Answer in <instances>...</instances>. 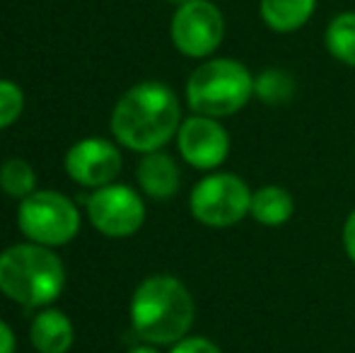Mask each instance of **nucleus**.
<instances>
[{
	"instance_id": "obj_11",
	"label": "nucleus",
	"mask_w": 355,
	"mask_h": 353,
	"mask_svg": "<svg viewBox=\"0 0 355 353\" xmlns=\"http://www.w3.org/2000/svg\"><path fill=\"white\" fill-rule=\"evenodd\" d=\"M179 167L164 153H145V157L138 165V182H141L143 191L150 198L157 201H167L179 191Z\"/></svg>"
},
{
	"instance_id": "obj_2",
	"label": "nucleus",
	"mask_w": 355,
	"mask_h": 353,
	"mask_svg": "<svg viewBox=\"0 0 355 353\" xmlns=\"http://www.w3.org/2000/svg\"><path fill=\"white\" fill-rule=\"evenodd\" d=\"M193 298L174 276H150L136 288L131 300V322L148 344H177L193 325Z\"/></svg>"
},
{
	"instance_id": "obj_5",
	"label": "nucleus",
	"mask_w": 355,
	"mask_h": 353,
	"mask_svg": "<svg viewBox=\"0 0 355 353\" xmlns=\"http://www.w3.org/2000/svg\"><path fill=\"white\" fill-rule=\"evenodd\" d=\"M17 225L34 245L58 247L78 235L80 213L63 193L34 191L19 203Z\"/></svg>"
},
{
	"instance_id": "obj_3",
	"label": "nucleus",
	"mask_w": 355,
	"mask_h": 353,
	"mask_svg": "<svg viewBox=\"0 0 355 353\" xmlns=\"http://www.w3.org/2000/svg\"><path fill=\"white\" fill-rule=\"evenodd\" d=\"M66 286L63 261L42 245H15L0 255V293L24 307H44Z\"/></svg>"
},
{
	"instance_id": "obj_16",
	"label": "nucleus",
	"mask_w": 355,
	"mask_h": 353,
	"mask_svg": "<svg viewBox=\"0 0 355 353\" xmlns=\"http://www.w3.org/2000/svg\"><path fill=\"white\" fill-rule=\"evenodd\" d=\"M254 94L263 104H285L295 94V78L283 68H268L254 78Z\"/></svg>"
},
{
	"instance_id": "obj_13",
	"label": "nucleus",
	"mask_w": 355,
	"mask_h": 353,
	"mask_svg": "<svg viewBox=\"0 0 355 353\" xmlns=\"http://www.w3.org/2000/svg\"><path fill=\"white\" fill-rule=\"evenodd\" d=\"M317 10V0H261V19L273 32H295L304 27Z\"/></svg>"
},
{
	"instance_id": "obj_4",
	"label": "nucleus",
	"mask_w": 355,
	"mask_h": 353,
	"mask_svg": "<svg viewBox=\"0 0 355 353\" xmlns=\"http://www.w3.org/2000/svg\"><path fill=\"white\" fill-rule=\"evenodd\" d=\"M254 94V76L234 58H213L191 73L187 83L189 107L201 117H230Z\"/></svg>"
},
{
	"instance_id": "obj_18",
	"label": "nucleus",
	"mask_w": 355,
	"mask_h": 353,
	"mask_svg": "<svg viewBox=\"0 0 355 353\" xmlns=\"http://www.w3.org/2000/svg\"><path fill=\"white\" fill-rule=\"evenodd\" d=\"M24 107V94L15 83L0 80V128H8L15 123L22 114Z\"/></svg>"
},
{
	"instance_id": "obj_23",
	"label": "nucleus",
	"mask_w": 355,
	"mask_h": 353,
	"mask_svg": "<svg viewBox=\"0 0 355 353\" xmlns=\"http://www.w3.org/2000/svg\"><path fill=\"white\" fill-rule=\"evenodd\" d=\"M164 3H172V5H184L187 0H164Z\"/></svg>"
},
{
	"instance_id": "obj_8",
	"label": "nucleus",
	"mask_w": 355,
	"mask_h": 353,
	"mask_svg": "<svg viewBox=\"0 0 355 353\" xmlns=\"http://www.w3.org/2000/svg\"><path fill=\"white\" fill-rule=\"evenodd\" d=\"M92 225L107 237H131L145 221L143 198L123 184H107L97 189L87 203Z\"/></svg>"
},
{
	"instance_id": "obj_17",
	"label": "nucleus",
	"mask_w": 355,
	"mask_h": 353,
	"mask_svg": "<svg viewBox=\"0 0 355 353\" xmlns=\"http://www.w3.org/2000/svg\"><path fill=\"white\" fill-rule=\"evenodd\" d=\"M34 184H37V175H34L32 165L22 157H10L0 167V187L8 196L12 198H27L34 193Z\"/></svg>"
},
{
	"instance_id": "obj_9",
	"label": "nucleus",
	"mask_w": 355,
	"mask_h": 353,
	"mask_svg": "<svg viewBox=\"0 0 355 353\" xmlns=\"http://www.w3.org/2000/svg\"><path fill=\"white\" fill-rule=\"evenodd\" d=\"M179 153L182 157L196 170H213L223 165L230 153V136L211 117H196L187 119L179 126Z\"/></svg>"
},
{
	"instance_id": "obj_19",
	"label": "nucleus",
	"mask_w": 355,
	"mask_h": 353,
	"mask_svg": "<svg viewBox=\"0 0 355 353\" xmlns=\"http://www.w3.org/2000/svg\"><path fill=\"white\" fill-rule=\"evenodd\" d=\"M169 353H223L213 341L203 339V336H184L182 341L174 344V349Z\"/></svg>"
},
{
	"instance_id": "obj_10",
	"label": "nucleus",
	"mask_w": 355,
	"mask_h": 353,
	"mask_svg": "<svg viewBox=\"0 0 355 353\" xmlns=\"http://www.w3.org/2000/svg\"><path fill=\"white\" fill-rule=\"evenodd\" d=\"M66 172L83 187H107L121 172V153L102 138H85L66 155Z\"/></svg>"
},
{
	"instance_id": "obj_1",
	"label": "nucleus",
	"mask_w": 355,
	"mask_h": 353,
	"mask_svg": "<svg viewBox=\"0 0 355 353\" xmlns=\"http://www.w3.org/2000/svg\"><path fill=\"white\" fill-rule=\"evenodd\" d=\"M179 99L162 83H141L121 94L112 114V131L121 146L136 153H155L179 133Z\"/></svg>"
},
{
	"instance_id": "obj_22",
	"label": "nucleus",
	"mask_w": 355,
	"mask_h": 353,
	"mask_svg": "<svg viewBox=\"0 0 355 353\" xmlns=\"http://www.w3.org/2000/svg\"><path fill=\"white\" fill-rule=\"evenodd\" d=\"M128 353H159V351L150 349V346H138V349H133V351H128Z\"/></svg>"
},
{
	"instance_id": "obj_6",
	"label": "nucleus",
	"mask_w": 355,
	"mask_h": 353,
	"mask_svg": "<svg viewBox=\"0 0 355 353\" xmlns=\"http://www.w3.org/2000/svg\"><path fill=\"white\" fill-rule=\"evenodd\" d=\"M191 213L208 227H230L252 208V191L237 175L220 172L203 177L191 191Z\"/></svg>"
},
{
	"instance_id": "obj_12",
	"label": "nucleus",
	"mask_w": 355,
	"mask_h": 353,
	"mask_svg": "<svg viewBox=\"0 0 355 353\" xmlns=\"http://www.w3.org/2000/svg\"><path fill=\"white\" fill-rule=\"evenodd\" d=\"M29 339L39 353H66L75 339L73 322L61 310H44L34 317Z\"/></svg>"
},
{
	"instance_id": "obj_15",
	"label": "nucleus",
	"mask_w": 355,
	"mask_h": 353,
	"mask_svg": "<svg viewBox=\"0 0 355 353\" xmlns=\"http://www.w3.org/2000/svg\"><path fill=\"white\" fill-rule=\"evenodd\" d=\"M327 49L343 66L355 68V12H341L329 22L324 34Z\"/></svg>"
},
{
	"instance_id": "obj_7",
	"label": "nucleus",
	"mask_w": 355,
	"mask_h": 353,
	"mask_svg": "<svg viewBox=\"0 0 355 353\" xmlns=\"http://www.w3.org/2000/svg\"><path fill=\"white\" fill-rule=\"evenodd\" d=\"M223 12L211 0H187L172 17V42L184 56H211L223 42Z\"/></svg>"
},
{
	"instance_id": "obj_14",
	"label": "nucleus",
	"mask_w": 355,
	"mask_h": 353,
	"mask_svg": "<svg viewBox=\"0 0 355 353\" xmlns=\"http://www.w3.org/2000/svg\"><path fill=\"white\" fill-rule=\"evenodd\" d=\"M293 211H295V201L288 189H283V187L271 184V187H261L259 191L252 193L249 216L261 223V225H268V227L283 225V223L290 221Z\"/></svg>"
},
{
	"instance_id": "obj_20",
	"label": "nucleus",
	"mask_w": 355,
	"mask_h": 353,
	"mask_svg": "<svg viewBox=\"0 0 355 353\" xmlns=\"http://www.w3.org/2000/svg\"><path fill=\"white\" fill-rule=\"evenodd\" d=\"M343 247H346V255L355 264V211L346 218V225H343Z\"/></svg>"
},
{
	"instance_id": "obj_21",
	"label": "nucleus",
	"mask_w": 355,
	"mask_h": 353,
	"mask_svg": "<svg viewBox=\"0 0 355 353\" xmlns=\"http://www.w3.org/2000/svg\"><path fill=\"white\" fill-rule=\"evenodd\" d=\"M0 353H15V334L3 320H0Z\"/></svg>"
}]
</instances>
